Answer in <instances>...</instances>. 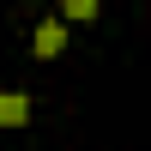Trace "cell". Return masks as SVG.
I'll return each instance as SVG.
<instances>
[{
  "instance_id": "cell-1",
  "label": "cell",
  "mask_w": 151,
  "mask_h": 151,
  "mask_svg": "<svg viewBox=\"0 0 151 151\" xmlns=\"http://www.w3.org/2000/svg\"><path fill=\"white\" fill-rule=\"evenodd\" d=\"M36 60H48V55H60V48H67V18H42L36 24Z\"/></svg>"
},
{
  "instance_id": "cell-2",
  "label": "cell",
  "mask_w": 151,
  "mask_h": 151,
  "mask_svg": "<svg viewBox=\"0 0 151 151\" xmlns=\"http://www.w3.org/2000/svg\"><path fill=\"white\" fill-rule=\"evenodd\" d=\"M30 121V97L24 91H0V127H24Z\"/></svg>"
},
{
  "instance_id": "cell-3",
  "label": "cell",
  "mask_w": 151,
  "mask_h": 151,
  "mask_svg": "<svg viewBox=\"0 0 151 151\" xmlns=\"http://www.w3.org/2000/svg\"><path fill=\"white\" fill-rule=\"evenodd\" d=\"M60 18L67 24H91L97 18V0H60Z\"/></svg>"
}]
</instances>
